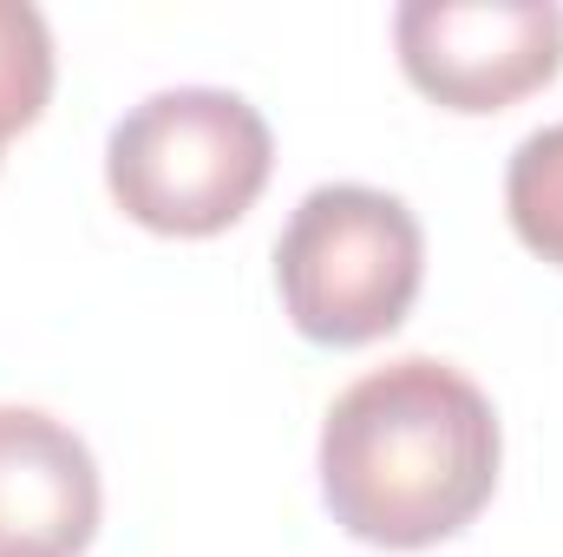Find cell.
<instances>
[{
	"mask_svg": "<svg viewBox=\"0 0 563 557\" xmlns=\"http://www.w3.org/2000/svg\"><path fill=\"white\" fill-rule=\"evenodd\" d=\"M498 414L452 361L407 354L361 374L321 419V499L380 551H426L465 532L498 492Z\"/></svg>",
	"mask_w": 563,
	"mask_h": 557,
	"instance_id": "cell-1",
	"label": "cell"
},
{
	"mask_svg": "<svg viewBox=\"0 0 563 557\" xmlns=\"http://www.w3.org/2000/svg\"><path fill=\"white\" fill-rule=\"evenodd\" d=\"M269 119L223 86H170L132 106L106 139L119 210L157 237H217L269 184Z\"/></svg>",
	"mask_w": 563,
	"mask_h": 557,
	"instance_id": "cell-2",
	"label": "cell"
},
{
	"mask_svg": "<svg viewBox=\"0 0 563 557\" xmlns=\"http://www.w3.org/2000/svg\"><path fill=\"white\" fill-rule=\"evenodd\" d=\"M420 217L367 184L308 190L276 243L282 308L321 348H361L394 335L420 295Z\"/></svg>",
	"mask_w": 563,
	"mask_h": 557,
	"instance_id": "cell-3",
	"label": "cell"
},
{
	"mask_svg": "<svg viewBox=\"0 0 563 557\" xmlns=\"http://www.w3.org/2000/svg\"><path fill=\"white\" fill-rule=\"evenodd\" d=\"M407 79L445 112H505L563 73L558 0H407L394 13Z\"/></svg>",
	"mask_w": 563,
	"mask_h": 557,
	"instance_id": "cell-4",
	"label": "cell"
},
{
	"mask_svg": "<svg viewBox=\"0 0 563 557\" xmlns=\"http://www.w3.org/2000/svg\"><path fill=\"white\" fill-rule=\"evenodd\" d=\"M99 466L66 419L0 407V557H79L99 532Z\"/></svg>",
	"mask_w": 563,
	"mask_h": 557,
	"instance_id": "cell-5",
	"label": "cell"
},
{
	"mask_svg": "<svg viewBox=\"0 0 563 557\" xmlns=\"http://www.w3.org/2000/svg\"><path fill=\"white\" fill-rule=\"evenodd\" d=\"M505 210H511L518 243L563 270V125H544L511 151Z\"/></svg>",
	"mask_w": 563,
	"mask_h": 557,
	"instance_id": "cell-6",
	"label": "cell"
},
{
	"mask_svg": "<svg viewBox=\"0 0 563 557\" xmlns=\"http://www.w3.org/2000/svg\"><path fill=\"white\" fill-rule=\"evenodd\" d=\"M53 99V33L40 7L0 0V151L20 139Z\"/></svg>",
	"mask_w": 563,
	"mask_h": 557,
	"instance_id": "cell-7",
	"label": "cell"
}]
</instances>
